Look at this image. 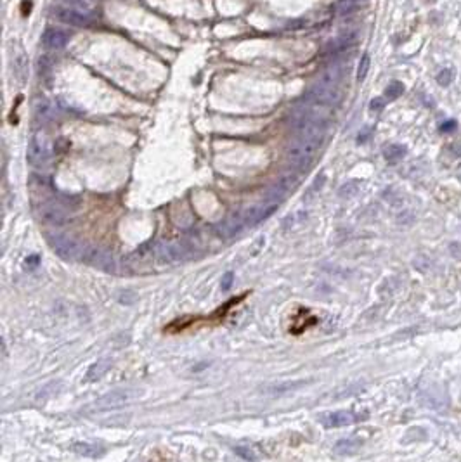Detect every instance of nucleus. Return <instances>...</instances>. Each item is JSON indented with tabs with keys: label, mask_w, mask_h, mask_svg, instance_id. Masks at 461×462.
<instances>
[{
	"label": "nucleus",
	"mask_w": 461,
	"mask_h": 462,
	"mask_svg": "<svg viewBox=\"0 0 461 462\" xmlns=\"http://www.w3.org/2000/svg\"><path fill=\"white\" fill-rule=\"evenodd\" d=\"M456 128V121L455 119H451V121H446L444 125L441 126V132H451V130Z\"/></svg>",
	"instance_id": "72a5a7b5"
},
{
	"label": "nucleus",
	"mask_w": 461,
	"mask_h": 462,
	"mask_svg": "<svg viewBox=\"0 0 461 462\" xmlns=\"http://www.w3.org/2000/svg\"><path fill=\"white\" fill-rule=\"evenodd\" d=\"M402 92H404V85H402L401 82H392L390 85L385 89V97H388V99H397V97L402 96Z\"/></svg>",
	"instance_id": "5701e85b"
},
{
	"label": "nucleus",
	"mask_w": 461,
	"mask_h": 462,
	"mask_svg": "<svg viewBox=\"0 0 461 462\" xmlns=\"http://www.w3.org/2000/svg\"><path fill=\"white\" fill-rule=\"evenodd\" d=\"M52 68V59L49 56H40L38 57V70L40 73H49Z\"/></svg>",
	"instance_id": "c85d7f7f"
},
{
	"label": "nucleus",
	"mask_w": 461,
	"mask_h": 462,
	"mask_svg": "<svg viewBox=\"0 0 461 462\" xmlns=\"http://www.w3.org/2000/svg\"><path fill=\"white\" fill-rule=\"evenodd\" d=\"M132 400V393L130 391H123V390H116L111 393H106L104 396H101L94 405L96 409L101 410H110V409H120V407L127 405V403Z\"/></svg>",
	"instance_id": "0eeeda50"
},
{
	"label": "nucleus",
	"mask_w": 461,
	"mask_h": 462,
	"mask_svg": "<svg viewBox=\"0 0 461 462\" xmlns=\"http://www.w3.org/2000/svg\"><path fill=\"white\" fill-rule=\"evenodd\" d=\"M54 12H56L57 19H61L63 23L66 24H71V26H87V24H90V16L85 12H80L77 9H71V7H56L54 9Z\"/></svg>",
	"instance_id": "6e6552de"
},
{
	"label": "nucleus",
	"mask_w": 461,
	"mask_h": 462,
	"mask_svg": "<svg viewBox=\"0 0 461 462\" xmlns=\"http://www.w3.org/2000/svg\"><path fill=\"white\" fill-rule=\"evenodd\" d=\"M362 442L357 438H348V440H342L335 445V452L342 454V456H347V454H354L357 452V449H361Z\"/></svg>",
	"instance_id": "6ab92c4d"
},
{
	"label": "nucleus",
	"mask_w": 461,
	"mask_h": 462,
	"mask_svg": "<svg viewBox=\"0 0 461 462\" xmlns=\"http://www.w3.org/2000/svg\"><path fill=\"white\" fill-rule=\"evenodd\" d=\"M458 177H460V180H461V170H460V173H458Z\"/></svg>",
	"instance_id": "e433bc0d"
},
{
	"label": "nucleus",
	"mask_w": 461,
	"mask_h": 462,
	"mask_svg": "<svg viewBox=\"0 0 461 462\" xmlns=\"http://www.w3.org/2000/svg\"><path fill=\"white\" fill-rule=\"evenodd\" d=\"M236 454H238L239 457H243L245 461L248 462H255L257 461V454L253 452L252 449H246V447H236Z\"/></svg>",
	"instance_id": "bb28decb"
},
{
	"label": "nucleus",
	"mask_w": 461,
	"mask_h": 462,
	"mask_svg": "<svg viewBox=\"0 0 461 462\" xmlns=\"http://www.w3.org/2000/svg\"><path fill=\"white\" fill-rule=\"evenodd\" d=\"M306 381H283V383H272L262 388V393L266 395H285V393H293L299 388H302Z\"/></svg>",
	"instance_id": "2eb2a0df"
},
{
	"label": "nucleus",
	"mask_w": 461,
	"mask_h": 462,
	"mask_svg": "<svg viewBox=\"0 0 461 462\" xmlns=\"http://www.w3.org/2000/svg\"><path fill=\"white\" fill-rule=\"evenodd\" d=\"M357 423V416L350 410H338V412H331L322 416V424L326 428H343L350 426V424Z\"/></svg>",
	"instance_id": "9d476101"
},
{
	"label": "nucleus",
	"mask_w": 461,
	"mask_h": 462,
	"mask_svg": "<svg viewBox=\"0 0 461 462\" xmlns=\"http://www.w3.org/2000/svg\"><path fill=\"white\" fill-rule=\"evenodd\" d=\"M368 70H369V56H368V54H364V56L361 57V63H359V70H357V80H359V82H362V80L366 78V75H368Z\"/></svg>",
	"instance_id": "a878e982"
},
{
	"label": "nucleus",
	"mask_w": 461,
	"mask_h": 462,
	"mask_svg": "<svg viewBox=\"0 0 461 462\" xmlns=\"http://www.w3.org/2000/svg\"><path fill=\"white\" fill-rule=\"evenodd\" d=\"M362 2H366V0H340L338 5H336V10H338V14L345 16V14H350L352 10L357 9Z\"/></svg>",
	"instance_id": "4be33fe9"
},
{
	"label": "nucleus",
	"mask_w": 461,
	"mask_h": 462,
	"mask_svg": "<svg viewBox=\"0 0 461 462\" xmlns=\"http://www.w3.org/2000/svg\"><path fill=\"white\" fill-rule=\"evenodd\" d=\"M355 40H357V31H345V33H342L338 38L331 40V43H329V47H328L329 54L335 56V54L345 52V50H348L354 45Z\"/></svg>",
	"instance_id": "4468645a"
},
{
	"label": "nucleus",
	"mask_w": 461,
	"mask_h": 462,
	"mask_svg": "<svg viewBox=\"0 0 461 462\" xmlns=\"http://www.w3.org/2000/svg\"><path fill=\"white\" fill-rule=\"evenodd\" d=\"M73 450L77 454L83 457H99L104 454L103 447L99 445H94V443H75L73 445Z\"/></svg>",
	"instance_id": "a211bd4d"
},
{
	"label": "nucleus",
	"mask_w": 461,
	"mask_h": 462,
	"mask_svg": "<svg viewBox=\"0 0 461 462\" xmlns=\"http://www.w3.org/2000/svg\"><path fill=\"white\" fill-rule=\"evenodd\" d=\"M47 149L37 137L30 140V145H28V161L33 163V165H42L43 161L47 159Z\"/></svg>",
	"instance_id": "f3484780"
},
{
	"label": "nucleus",
	"mask_w": 461,
	"mask_h": 462,
	"mask_svg": "<svg viewBox=\"0 0 461 462\" xmlns=\"http://www.w3.org/2000/svg\"><path fill=\"white\" fill-rule=\"evenodd\" d=\"M38 217L43 224L49 225H63L68 220V208L59 201L45 203L38 208Z\"/></svg>",
	"instance_id": "39448f33"
},
{
	"label": "nucleus",
	"mask_w": 461,
	"mask_h": 462,
	"mask_svg": "<svg viewBox=\"0 0 461 462\" xmlns=\"http://www.w3.org/2000/svg\"><path fill=\"white\" fill-rule=\"evenodd\" d=\"M64 5L71 7V9H77L80 12H85L90 16V12L94 10V3L92 0H63Z\"/></svg>",
	"instance_id": "412c9836"
},
{
	"label": "nucleus",
	"mask_w": 461,
	"mask_h": 462,
	"mask_svg": "<svg viewBox=\"0 0 461 462\" xmlns=\"http://www.w3.org/2000/svg\"><path fill=\"white\" fill-rule=\"evenodd\" d=\"M357 189H359V184H357V182H348V184H345L342 189H340V196H342V198H348V196H354L355 192H357Z\"/></svg>",
	"instance_id": "cd10ccee"
},
{
	"label": "nucleus",
	"mask_w": 461,
	"mask_h": 462,
	"mask_svg": "<svg viewBox=\"0 0 461 462\" xmlns=\"http://www.w3.org/2000/svg\"><path fill=\"white\" fill-rule=\"evenodd\" d=\"M35 111H37V116L40 119H47L50 116V111H52V109H50V104L47 103V101H38Z\"/></svg>",
	"instance_id": "393cba45"
},
{
	"label": "nucleus",
	"mask_w": 461,
	"mask_h": 462,
	"mask_svg": "<svg viewBox=\"0 0 461 462\" xmlns=\"http://www.w3.org/2000/svg\"><path fill=\"white\" fill-rule=\"evenodd\" d=\"M42 43L47 49H63L68 43V35L61 30H56V28H47L42 35Z\"/></svg>",
	"instance_id": "f8f14e48"
},
{
	"label": "nucleus",
	"mask_w": 461,
	"mask_h": 462,
	"mask_svg": "<svg viewBox=\"0 0 461 462\" xmlns=\"http://www.w3.org/2000/svg\"><path fill=\"white\" fill-rule=\"evenodd\" d=\"M154 256L163 263H173V261H180L187 258L189 249L182 242H168V241H159L154 246Z\"/></svg>",
	"instance_id": "7ed1b4c3"
},
{
	"label": "nucleus",
	"mask_w": 461,
	"mask_h": 462,
	"mask_svg": "<svg viewBox=\"0 0 461 462\" xmlns=\"http://www.w3.org/2000/svg\"><path fill=\"white\" fill-rule=\"evenodd\" d=\"M369 132H371V130H366V132L359 133V139H357V142H359V144L366 142V140H368V135H369Z\"/></svg>",
	"instance_id": "f704fd0d"
},
{
	"label": "nucleus",
	"mask_w": 461,
	"mask_h": 462,
	"mask_svg": "<svg viewBox=\"0 0 461 462\" xmlns=\"http://www.w3.org/2000/svg\"><path fill=\"white\" fill-rule=\"evenodd\" d=\"M383 154H385V159H387V161H390V163H397L399 159H402V158H404V154H406V147H404V145H401V144H392V145H387V147H385V151H383Z\"/></svg>",
	"instance_id": "aec40b11"
},
{
	"label": "nucleus",
	"mask_w": 461,
	"mask_h": 462,
	"mask_svg": "<svg viewBox=\"0 0 461 462\" xmlns=\"http://www.w3.org/2000/svg\"><path fill=\"white\" fill-rule=\"evenodd\" d=\"M110 367H111V360L110 358L96 360V362H94L92 365L89 367V370H87L85 381H87V383H94V381L101 379V377H103L104 374L110 370Z\"/></svg>",
	"instance_id": "dca6fc26"
},
{
	"label": "nucleus",
	"mask_w": 461,
	"mask_h": 462,
	"mask_svg": "<svg viewBox=\"0 0 461 462\" xmlns=\"http://www.w3.org/2000/svg\"><path fill=\"white\" fill-rule=\"evenodd\" d=\"M245 225V218H243V213H234L232 217L226 218L224 222L215 225V232L224 239H229L232 235H236Z\"/></svg>",
	"instance_id": "1a4fd4ad"
},
{
	"label": "nucleus",
	"mask_w": 461,
	"mask_h": 462,
	"mask_svg": "<svg viewBox=\"0 0 461 462\" xmlns=\"http://www.w3.org/2000/svg\"><path fill=\"white\" fill-rule=\"evenodd\" d=\"M343 71L345 70H343V66L340 63L331 64V66L326 68V70L322 71L321 80H319L317 83H321V85H324V87H329V89H335V87L342 82Z\"/></svg>",
	"instance_id": "ddd939ff"
},
{
	"label": "nucleus",
	"mask_w": 461,
	"mask_h": 462,
	"mask_svg": "<svg viewBox=\"0 0 461 462\" xmlns=\"http://www.w3.org/2000/svg\"><path fill=\"white\" fill-rule=\"evenodd\" d=\"M369 108H371V111H382L385 108V99L383 97H375V99L369 103Z\"/></svg>",
	"instance_id": "7c9ffc66"
},
{
	"label": "nucleus",
	"mask_w": 461,
	"mask_h": 462,
	"mask_svg": "<svg viewBox=\"0 0 461 462\" xmlns=\"http://www.w3.org/2000/svg\"><path fill=\"white\" fill-rule=\"evenodd\" d=\"M37 263H38V256H30V258L26 260V265H28V267H35Z\"/></svg>",
	"instance_id": "c9c22d12"
},
{
	"label": "nucleus",
	"mask_w": 461,
	"mask_h": 462,
	"mask_svg": "<svg viewBox=\"0 0 461 462\" xmlns=\"http://www.w3.org/2000/svg\"><path fill=\"white\" fill-rule=\"evenodd\" d=\"M278 210V203H272V205H264V206H255V208H250L243 213V218H245V225H253L260 224L262 220H266L267 217H271L272 213Z\"/></svg>",
	"instance_id": "9b49d317"
},
{
	"label": "nucleus",
	"mask_w": 461,
	"mask_h": 462,
	"mask_svg": "<svg viewBox=\"0 0 461 462\" xmlns=\"http://www.w3.org/2000/svg\"><path fill=\"white\" fill-rule=\"evenodd\" d=\"M340 96L335 92V89H329L321 83H315L304 94V101L312 106H335L338 103Z\"/></svg>",
	"instance_id": "20e7f679"
},
{
	"label": "nucleus",
	"mask_w": 461,
	"mask_h": 462,
	"mask_svg": "<svg viewBox=\"0 0 461 462\" xmlns=\"http://www.w3.org/2000/svg\"><path fill=\"white\" fill-rule=\"evenodd\" d=\"M83 261H87L89 265L101 268V270H104V272H113L115 270V258L108 249L89 248V251H87V254H85V260Z\"/></svg>",
	"instance_id": "423d86ee"
},
{
	"label": "nucleus",
	"mask_w": 461,
	"mask_h": 462,
	"mask_svg": "<svg viewBox=\"0 0 461 462\" xmlns=\"http://www.w3.org/2000/svg\"><path fill=\"white\" fill-rule=\"evenodd\" d=\"M232 277H234V275H232V272H227V274L224 275V279H222V289H224V291H227V289L231 287V284H232Z\"/></svg>",
	"instance_id": "2f4dec72"
},
{
	"label": "nucleus",
	"mask_w": 461,
	"mask_h": 462,
	"mask_svg": "<svg viewBox=\"0 0 461 462\" xmlns=\"http://www.w3.org/2000/svg\"><path fill=\"white\" fill-rule=\"evenodd\" d=\"M61 386V383H50V384H47L43 390H40V393H38V396L37 398L38 400H42V398H45V396H49V395H52V393H56L57 391V388Z\"/></svg>",
	"instance_id": "c756f323"
},
{
	"label": "nucleus",
	"mask_w": 461,
	"mask_h": 462,
	"mask_svg": "<svg viewBox=\"0 0 461 462\" xmlns=\"http://www.w3.org/2000/svg\"><path fill=\"white\" fill-rule=\"evenodd\" d=\"M317 147H319L317 142L299 139L288 149V158H290V161L295 166H299L300 170H306L308 166V163H310L312 156H314V152L317 151Z\"/></svg>",
	"instance_id": "f03ea898"
},
{
	"label": "nucleus",
	"mask_w": 461,
	"mask_h": 462,
	"mask_svg": "<svg viewBox=\"0 0 461 462\" xmlns=\"http://www.w3.org/2000/svg\"><path fill=\"white\" fill-rule=\"evenodd\" d=\"M453 78H455V70H453V68H444V70L437 75V83L442 87H448L449 83L453 82Z\"/></svg>",
	"instance_id": "b1692460"
},
{
	"label": "nucleus",
	"mask_w": 461,
	"mask_h": 462,
	"mask_svg": "<svg viewBox=\"0 0 461 462\" xmlns=\"http://www.w3.org/2000/svg\"><path fill=\"white\" fill-rule=\"evenodd\" d=\"M324 184V175H321V177H317L315 178V182L312 184V187H310V191H308V194H312L314 191H317V189H321V185Z\"/></svg>",
	"instance_id": "473e14b6"
},
{
	"label": "nucleus",
	"mask_w": 461,
	"mask_h": 462,
	"mask_svg": "<svg viewBox=\"0 0 461 462\" xmlns=\"http://www.w3.org/2000/svg\"><path fill=\"white\" fill-rule=\"evenodd\" d=\"M49 244L54 249V253L59 254L63 260H85V254L89 251L87 246H83L75 237L64 234L50 235Z\"/></svg>",
	"instance_id": "f257e3e1"
}]
</instances>
